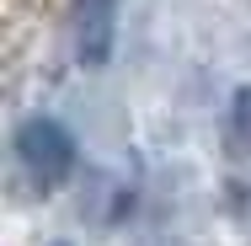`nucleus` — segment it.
I'll return each instance as SVG.
<instances>
[{"label":"nucleus","instance_id":"1","mask_svg":"<svg viewBox=\"0 0 251 246\" xmlns=\"http://www.w3.org/2000/svg\"><path fill=\"white\" fill-rule=\"evenodd\" d=\"M16 161L27 166V177L38 188H64L75 171V139L53 118H27L16 129Z\"/></svg>","mask_w":251,"mask_h":246},{"label":"nucleus","instance_id":"2","mask_svg":"<svg viewBox=\"0 0 251 246\" xmlns=\"http://www.w3.org/2000/svg\"><path fill=\"white\" fill-rule=\"evenodd\" d=\"M118 5L123 0H80L75 5V54H80V64H107L112 32H118Z\"/></svg>","mask_w":251,"mask_h":246},{"label":"nucleus","instance_id":"3","mask_svg":"<svg viewBox=\"0 0 251 246\" xmlns=\"http://www.w3.org/2000/svg\"><path fill=\"white\" fill-rule=\"evenodd\" d=\"M230 145L246 155L251 150V86L235 91V107H230Z\"/></svg>","mask_w":251,"mask_h":246}]
</instances>
